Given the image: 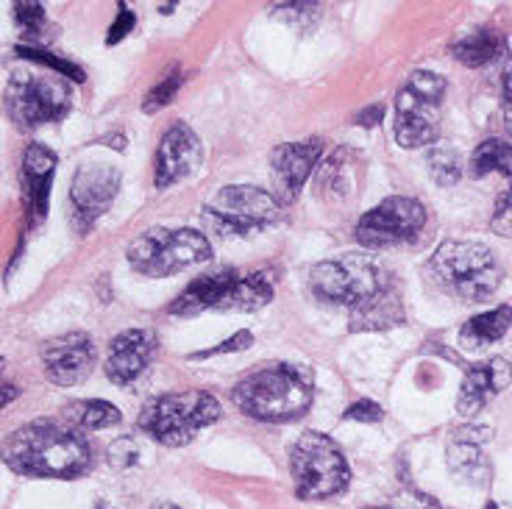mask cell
Returning a JSON list of instances; mask_svg holds the SVG:
<instances>
[{"instance_id":"cell-21","label":"cell","mask_w":512,"mask_h":509,"mask_svg":"<svg viewBox=\"0 0 512 509\" xmlns=\"http://www.w3.org/2000/svg\"><path fill=\"white\" fill-rule=\"evenodd\" d=\"M512 326V306L501 304L496 309H487L482 315L471 318L460 329V343L465 348H487V345L499 343L501 337Z\"/></svg>"},{"instance_id":"cell-36","label":"cell","mask_w":512,"mask_h":509,"mask_svg":"<svg viewBox=\"0 0 512 509\" xmlns=\"http://www.w3.org/2000/svg\"><path fill=\"white\" fill-rule=\"evenodd\" d=\"M346 420H357V423H379L384 418V409L376 404V401H357V404H351L346 409Z\"/></svg>"},{"instance_id":"cell-25","label":"cell","mask_w":512,"mask_h":509,"mask_svg":"<svg viewBox=\"0 0 512 509\" xmlns=\"http://www.w3.org/2000/svg\"><path fill=\"white\" fill-rule=\"evenodd\" d=\"M471 179H485L490 173H499L512 181V142L507 140H485L468 162Z\"/></svg>"},{"instance_id":"cell-31","label":"cell","mask_w":512,"mask_h":509,"mask_svg":"<svg viewBox=\"0 0 512 509\" xmlns=\"http://www.w3.org/2000/svg\"><path fill=\"white\" fill-rule=\"evenodd\" d=\"M17 56H23V59H34V62H39V64H48V67H53L59 76L73 78V81H78V84L87 78L84 76V70H81L78 64H73L70 59H59V56H53V53H48V51H39V48L20 45V48H17Z\"/></svg>"},{"instance_id":"cell-9","label":"cell","mask_w":512,"mask_h":509,"mask_svg":"<svg viewBox=\"0 0 512 509\" xmlns=\"http://www.w3.org/2000/svg\"><path fill=\"white\" fill-rule=\"evenodd\" d=\"M446 98V81L432 70L412 73L396 95V142L407 151L435 145L440 137V106Z\"/></svg>"},{"instance_id":"cell-10","label":"cell","mask_w":512,"mask_h":509,"mask_svg":"<svg viewBox=\"0 0 512 509\" xmlns=\"http://www.w3.org/2000/svg\"><path fill=\"white\" fill-rule=\"evenodd\" d=\"M426 206L415 198H404V195H393L384 198L382 204H376L371 212L359 217L357 242L373 251L382 248H396L404 242H412L426 226Z\"/></svg>"},{"instance_id":"cell-12","label":"cell","mask_w":512,"mask_h":509,"mask_svg":"<svg viewBox=\"0 0 512 509\" xmlns=\"http://www.w3.org/2000/svg\"><path fill=\"white\" fill-rule=\"evenodd\" d=\"M120 190V170L112 165H81L70 184V204H73V223L78 234L87 231L101 220L109 206L115 204Z\"/></svg>"},{"instance_id":"cell-43","label":"cell","mask_w":512,"mask_h":509,"mask_svg":"<svg viewBox=\"0 0 512 509\" xmlns=\"http://www.w3.org/2000/svg\"><path fill=\"white\" fill-rule=\"evenodd\" d=\"M159 509H179V507H173V504H162V507Z\"/></svg>"},{"instance_id":"cell-3","label":"cell","mask_w":512,"mask_h":509,"mask_svg":"<svg viewBox=\"0 0 512 509\" xmlns=\"http://www.w3.org/2000/svg\"><path fill=\"white\" fill-rule=\"evenodd\" d=\"M234 404L248 418L262 423L301 420L315 401V376L304 365H270L251 373L234 387Z\"/></svg>"},{"instance_id":"cell-35","label":"cell","mask_w":512,"mask_h":509,"mask_svg":"<svg viewBox=\"0 0 512 509\" xmlns=\"http://www.w3.org/2000/svg\"><path fill=\"white\" fill-rule=\"evenodd\" d=\"M393 507L396 509H443L437 504L435 498L426 496L421 490H415V487H407V490H401V496L393 501Z\"/></svg>"},{"instance_id":"cell-11","label":"cell","mask_w":512,"mask_h":509,"mask_svg":"<svg viewBox=\"0 0 512 509\" xmlns=\"http://www.w3.org/2000/svg\"><path fill=\"white\" fill-rule=\"evenodd\" d=\"M6 112L20 128L59 123L70 112L67 84L56 78L14 76L6 87Z\"/></svg>"},{"instance_id":"cell-24","label":"cell","mask_w":512,"mask_h":509,"mask_svg":"<svg viewBox=\"0 0 512 509\" xmlns=\"http://www.w3.org/2000/svg\"><path fill=\"white\" fill-rule=\"evenodd\" d=\"M276 287L265 270H256V273H240V281L234 287L231 295L229 312H259L273 301Z\"/></svg>"},{"instance_id":"cell-15","label":"cell","mask_w":512,"mask_h":509,"mask_svg":"<svg viewBox=\"0 0 512 509\" xmlns=\"http://www.w3.org/2000/svg\"><path fill=\"white\" fill-rule=\"evenodd\" d=\"M320 156H323V140L312 137L304 142H284L270 153V170H273V187L279 204H293L301 195L309 176L315 173Z\"/></svg>"},{"instance_id":"cell-40","label":"cell","mask_w":512,"mask_h":509,"mask_svg":"<svg viewBox=\"0 0 512 509\" xmlns=\"http://www.w3.org/2000/svg\"><path fill=\"white\" fill-rule=\"evenodd\" d=\"M3 390H6V398H3V407H9V404H12V398H14V387H12V384H6Z\"/></svg>"},{"instance_id":"cell-14","label":"cell","mask_w":512,"mask_h":509,"mask_svg":"<svg viewBox=\"0 0 512 509\" xmlns=\"http://www.w3.org/2000/svg\"><path fill=\"white\" fill-rule=\"evenodd\" d=\"M201 159H204L201 137L187 123H181V120L173 123L162 134L159 151H156V190H167L173 184H181L184 179H190L192 173L201 167Z\"/></svg>"},{"instance_id":"cell-1","label":"cell","mask_w":512,"mask_h":509,"mask_svg":"<svg viewBox=\"0 0 512 509\" xmlns=\"http://www.w3.org/2000/svg\"><path fill=\"white\" fill-rule=\"evenodd\" d=\"M309 290L323 304L343 306L351 331H384L404 323V298L393 273L371 256L346 254L309 270Z\"/></svg>"},{"instance_id":"cell-39","label":"cell","mask_w":512,"mask_h":509,"mask_svg":"<svg viewBox=\"0 0 512 509\" xmlns=\"http://www.w3.org/2000/svg\"><path fill=\"white\" fill-rule=\"evenodd\" d=\"M382 115H384L382 103H373V106H368V109H362V112H359L357 123L365 128H373L379 120H382Z\"/></svg>"},{"instance_id":"cell-32","label":"cell","mask_w":512,"mask_h":509,"mask_svg":"<svg viewBox=\"0 0 512 509\" xmlns=\"http://www.w3.org/2000/svg\"><path fill=\"white\" fill-rule=\"evenodd\" d=\"M490 229L496 231L499 237H512V184L510 190L504 192L496 204L493 220H490Z\"/></svg>"},{"instance_id":"cell-27","label":"cell","mask_w":512,"mask_h":509,"mask_svg":"<svg viewBox=\"0 0 512 509\" xmlns=\"http://www.w3.org/2000/svg\"><path fill=\"white\" fill-rule=\"evenodd\" d=\"M426 165H429V173H432L435 184H440V187H454V184L462 179L460 153L454 151V148H448V145H435V148H429V153H426Z\"/></svg>"},{"instance_id":"cell-22","label":"cell","mask_w":512,"mask_h":509,"mask_svg":"<svg viewBox=\"0 0 512 509\" xmlns=\"http://www.w3.org/2000/svg\"><path fill=\"white\" fill-rule=\"evenodd\" d=\"M451 53L465 67H485V64L499 62L507 53V39L501 37L499 31L485 28V31H474V34L462 37L460 42H454Z\"/></svg>"},{"instance_id":"cell-37","label":"cell","mask_w":512,"mask_h":509,"mask_svg":"<svg viewBox=\"0 0 512 509\" xmlns=\"http://www.w3.org/2000/svg\"><path fill=\"white\" fill-rule=\"evenodd\" d=\"M137 459V446H134V440H117L115 446L109 448V462L115 465V468H128L131 462Z\"/></svg>"},{"instance_id":"cell-26","label":"cell","mask_w":512,"mask_h":509,"mask_svg":"<svg viewBox=\"0 0 512 509\" xmlns=\"http://www.w3.org/2000/svg\"><path fill=\"white\" fill-rule=\"evenodd\" d=\"M320 9H323V0H273L270 3V14L295 31H309L315 26Z\"/></svg>"},{"instance_id":"cell-28","label":"cell","mask_w":512,"mask_h":509,"mask_svg":"<svg viewBox=\"0 0 512 509\" xmlns=\"http://www.w3.org/2000/svg\"><path fill=\"white\" fill-rule=\"evenodd\" d=\"M346 156H348L346 151H340L337 156H332L326 165L320 167V173H318L320 195H329L332 201H337V198H346L348 190H351Z\"/></svg>"},{"instance_id":"cell-16","label":"cell","mask_w":512,"mask_h":509,"mask_svg":"<svg viewBox=\"0 0 512 509\" xmlns=\"http://www.w3.org/2000/svg\"><path fill=\"white\" fill-rule=\"evenodd\" d=\"M156 340L154 331L148 329H126L117 334L109 345V359H106V376L117 387H128L140 379L148 370V365L156 357Z\"/></svg>"},{"instance_id":"cell-20","label":"cell","mask_w":512,"mask_h":509,"mask_svg":"<svg viewBox=\"0 0 512 509\" xmlns=\"http://www.w3.org/2000/svg\"><path fill=\"white\" fill-rule=\"evenodd\" d=\"M490 440L487 429H476V426H465L451 434L446 446V462L448 471L454 473L460 482L482 484L487 476V459H485V446Z\"/></svg>"},{"instance_id":"cell-30","label":"cell","mask_w":512,"mask_h":509,"mask_svg":"<svg viewBox=\"0 0 512 509\" xmlns=\"http://www.w3.org/2000/svg\"><path fill=\"white\" fill-rule=\"evenodd\" d=\"M181 81H184V78H181V70L179 67H173V70H170V73L156 84L154 90L145 95V103H142L145 115H154V112H159V109H165L167 103L173 101V95L179 92Z\"/></svg>"},{"instance_id":"cell-18","label":"cell","mask_w":512,"mask_h":509,"mask_svg":"<svg viewBox=\"0 0 512 509\" xmlns=\"http://www.w3.org/2000/svg\"><path fill=\"white\" fill-rule=\"evenodd\" d=\"M240 281V273L237 270H215V273H204L201 279L190 281L184 287V293L167 306L170 315L176 318H195L201 312H212V309H223L229 312L231 295H234V287Z\"/></svg>"},{"instance_id":"cell-17","label":"cell","mask_w":512,"mask_h":509,"mask_svg":"<svg viewBox=\"0 0 512 509\" xmlns=\"http://www.w3.org/2000/svg\"><path fill=\"white\" fill-rule=\"evenodd\" d=\"M512 384V362L504 357H493L479 365H471L462 376L457 412L462 418H474L482 409L501 395Z\"/></svg>"},{"instance_id":"cell-34","label":"cell","mask_w":512,"mask_h":509,"mask_svg":"<svg viewBox=\"0 0 512 509\" xmlns=\"http://www.w3.org/2000/svg\"><path fill=\"white\" fill-rule=\"evenodd\" d=\"M254 343V334L251 331H237L231 340L226 343H220L218 348H209V351H198V354H192V359H209L215 357V354H231V351H243V348H251Z\"/></svg>"},{"instance_id":"cell-29","label":"cell","mask_w":512,"mask_h":509,"mask_svg":"<svg viewBox=\"0 0 512 509\" xmlns=\"http://www.w3.org/2000/svg\"><path fill=\"white\" fill-rule=\"evenodd\" d=\"M14 20L26 31L28 39H42V31L48 26V14L42 0H14Z\"/></svg>"},{"instance_id":"cell-7","label":"cell","mask_w":512,"mask_h":509,"mask_svg":"<svg viewBox=\"0 0 512 509\" xmlns=\"http://www.w3.org/2000/svg\"><path fill=\"white\" fill-rule=\"evenodd\" d=\"M290 471L295 479V496L301 501H323L346 493L348 462L340 446L323 432H307L298 437L290 454Z\"/></svg>"},{"instance_id":"cell-33","label":"cell","mask_w":512,"mask_h":509,"mask_svg":"<svg viewBox=\"0 0 512 509\" xmlns=\"http://www.w3.org/2000/svg\"><path fill=\"white\" fill-rule=\"evenodd\" d=\"M137 26V17L128 9L126 3H120V12H117V20L109 26V37H106V45H117L120 39H126Z\"/></svg>"},{"instance_id":"cell-4","label":"cell","mask_w":512,"mask_h":509,"mask_svg":"<svg viewBox=\"0 0 512 509\" xmlns=\"http://www.w3.org/2000/svg\"><path fill=\"white\" fill-rule=\"evenodd\" d=\"M432 273L440 287L460 301L479 304L499 290L504 270L482 242L446 240L432 256Z\"/></svg>"},{"instance_id":"cell-6","label":"cell","mask_w":512,"mask_h":509,"mask_svg":"<svg viewBox=\"0 0 512 509\" xmlns=\"http://www.w3.org/2000/svg\"><path fill=\"white\" fill-rule=\"evenodd\" d=\"M126 259L140 276L165 279L212 259V245L195 229H148L128 242Z\"/></svg>"},{"instance_id":"cell-13","label":"cell","mask_w":512,"mask_h":509,"mask_svg":"<svg viewBox=\"0 0 512 509\" xmlns=\"http://www.w3.org/2000/svg\"><path fill=\"white\" fill-rule=\"evenodd\" d=\"M42 370L59 387L81 384L95 368V343L84 331H70L42 345Z\"/></svg>"},{"instance_id":"cell-42","label":"cell","mask_w":512,"mask_h":509,"mask_svg":"<svg viewBox=\"0 0 512 509\" xmlns=\"http://www.w3.org/2000/svg\"><path fill=\"white\" fill-rule=\"evenodd\" d=\"M365 509H396L393 504H387V507H365Z\"/></svg>"},{"instance_id":"cell-23","label":"cell","mask_w":512,"mask_h":509,"mask_svg":"<svg viewBox=\"0 0 512 509\" xmlns=\"http://www.w3.org/2000/svg\"><path fill=\"white\" fill-rule=\"evenodd\" d=\"M64 418H67V426L76 432H101V429L117 426L123 415L109 401H76L64 407Z\"/></svg>"},{"instance_id":"cell-38","label":"cell","mask_w":512,"mask_h":509,"mask_svg":"<svg viewBox=\"0 0 512 509\" xmlns=\"http://www.w3.org/2000/svg\"><path fill=\"white\" fill-rule=\"evenodd\" d=\"M501 92H504V123H507V131L512 134V70H507Z\"/></svg>"},{"instance_id":"cell-8","label":"cell","mask_w":512,"mask_h":509,"mask_svg":"<svg viewBox=\"0 0 512 509\" xmlns=\"http://www.w3.org/2000/svg\"><path fill=\"white\" fill-rule=\"evenodd\" d=\"M201 217L223 240L251 237L279 220V201L251 184H229L206 201Z\"/></svg>"},{"instance_id":"cell-41","label":"cell","mask_w":512,"mask_h":509,"mask_svg":"<svg viewBox=\"0 0 512 509\" xmlns=\"http://www.w3.org/2000/svg\"><path fill=\"white\" fill-rule=\"evenodd\" d=\"M485 509H501V507H499V504H496V501H487Z\"/></svg>"},{"instance_id":"cell-5","label":"cell","mask_w":512,"mask_h":509,"mask_svg":"<svg viewBox=\"0 0 512 509\" xmlns=\"http://www.w3.org/2000/svg\"><path fill=\"white\" fill-rule=\"evenodd\" d=\"M220 404L215 395L190 390V393H167L148 401L140 415V432L154 437L167 448L190 446L195 434L212 426L220 418Z\"/></svg>"},{"instance_id":"cell-2","label":"cell","mask_w":512,"mask_h":509,"mask_svg":"<svg viewBox=\"0 0 512 509\" xmlns=\"http://www.w3.org/2000/svg\"><path fill=\"white\" fill-rule=\"evenodd\" d=\"M3 459L20 476L76 479L90 471L92 451L76 429L51 420H37L6 437Z\"/></svg>"},{"instance_id":"cell-19","label":"cell","mask_w":512,"mask_h":509,"mask_svg":"<svg viewBox=\"0 0 512 509\" xmlns=\"http://www.w3.org/2000/svg\"><path fill=\"white\" fill-rule=\"evenodd\" d=\"M56 173V153L39 142H31L23 156V190L31 220H42L51 204V184Z\"/></svg>"}]
</instances>
